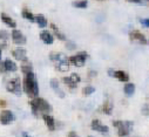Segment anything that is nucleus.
<instances>
[{
  "label": "nucleus",
  "mask_w": 149,
  "mask_h": 137,
  "mask_svg": "<svg viewBox=\"0 0 149 137\" xmlns=\"http://www.w3.org/2000/svg\"><path fill=\"white\" fill-rule=\"evenodd\" d=\"M22 88H24V91H25L31 98L38 97V95H39V84H38V81H36L35 74H34L33 72L25 75L24 83H22Z\"/></svg>",
  "instance_id": "f257e3e1"
},
{
  "label": "nucleus",
  "mask_w": 149,
  "mask_h": 137,
  "mask_svg": "<svg viewBox=\"0 0 149 137\" xmlns=\"http://www.w3.org/2000/svg\"><path fill=\"white\" fill-rule=\"evenodd\" d=\"M31 109L34 116H39V115L49 114L52 111V106L45 98L35 97L31 101Z\"/></svg>",
  "instance_id": "f03ea898"
},
{
  "label": "nucleus",
  "mask_w": 149,
  "mask_h": 137,
  "mask_svg": "<svg viewBox=\"0 0 149 137\" xmlns=\"http://www.w3.org/2000/svg\"><path fill=\"white\" fill-rule=\"evenodd\" d=\"M49 59L55 63V68L59 72H67L69 69V59L62 53H54L49 55Z\"/></svg>",
  "instance_id": "7ed1b4c3"
},
{
  "label": "nucleus",
  "mask_w": 149,
  "mask_h": 137,
  "mask_svg": "<svg viewBox=\"0 0 149 137\" xmlns=\"http://www.w3.org/2000/svg\"><path fill=\"white\" fill-rule=\"evenodd\" d=\"M113 125L116 127L118 134L120 137L128 136L133 129V122H130V121H114Z\"/></svg>",
  "instance_id": "20e7f679"
},
{
  "label": "nucleus",
  "mask_w": 149,
  "mask_h": 137,
  "mask_svg": "<svg viewBox=\"0 0 149 137\" xmlns=\"http://www.w3.org/2000/svg\"><path fill=\"white\" fill-rule=\"evenodd\" d=\"M7 90L17 96H20L22 94V87H21V82H20V79L19 77H14V79H11L8 82H7Z\"/></svg>",
  "instance_id": "39448f33"
},
{
  "label": "nucleus",
  "mask_w": 149,
  "mask_h": 137,
  "mask_svg": "<svg viewBox=\"0 0 149 137\" xmlns=\"http://www.w3.org/2000/svg\"><path fill=\"white\" fill-rule=\"evenodd\" d=\"M18 71V66L14 61L6 59L5 61L0 62V73H14Z\"/></svg>",
  "instance_id": "423d86ee"
},
{
  "label": "nucleus",
  "mask_w": 149,
  "mask_h": 137,
  "mask_svg": "<svg viewBox=\"0 0 149 137\" xmlns=\"http://www.w3.org/2000/svg\"><path fill=\"white\" fill-rule=\"evenodd\" d=\"M86 60H87V54L86 53H79V54H75V55L69 57V63L74 64L75 67H82V66H85Z\"/></svg>",
  "instance_id": "0eeeda50"
},
{
  "label": "nucleus",
  "mask_w": 149,
  "mask_h": 137,
  "mask_svg": "<svg viewBox=\"0 0 149 137\" xmlns=\"http://www.w3.org/2000/svg\"><path fill=\"white\" fill-rule=\"evenodd\" d=\"M14 120H15V116L11 110L5 109L0 113V123L4 124V125L11 124L12 122H14Z\"/></svg>",
  "instance_id": "6e6552de"
},
{
  "label": "nucleus",
  "mask_w": 149,
  "mask_h": 137,
  "mask_svg": "<svg viewBox=\"0 0 149 137\" xmlns=\"http://www.w3.org/2000/svg\"><path fill=\"white\" fill-rule=\"evenodd\" d=\"M129 39H130L132 41H137V42H140V44H142V45H147V44H148L147 38L143 35L142 33H140L139 30H132V32L129 33Z\"/></svg>",
  "instance_id": "1a4fd4ad"
},
{
  "label": "nucleus",
  "mask_w": 149,
  "mask_h": 137,
  "mask_svg": "<svg viewBox=\"0 0 149 137\" xmlns=\"http://www.w3.org/2000/svg\"><path fill=\"white\" fill-rule=\"evenodd\" d=\"M12 39H13V42L15 45H25L26 44V37L24 34L19 30V29H13L12 32Z\"/></svg>",
  "instance_id": "9d476101"
},
{
  "label": "nucleus",
  "mask_w": 149,
  "mask_h": 137,
  "mask_svg": "<svg viewBox=\"0 0 149 137\" xmlns=\"http://www.w3.org/2000/svg\"><path fill=\"white\" fill-rule=\"evenodd\" d=\"M108 75L109 76H113V77H116L119 81L121 82H127L129 80V76L127 73L122 72V71H113V69H109L108 71Z\"/></svg>",
  "instance_id": "9b49d317"
},
{
  "label": "nucleus",
  "mask_w": 149,
  "mask_h": 137,
  "mask_svg": "<svg viewBox=\"0 0 149 137\" xmlns=\"http://www.w3.org/2000/svg\"><path fill=\"white\" fill-rule=\"evenodd\" d=\"M91 125H92V129L93 130H95V131H97L100 134H108L109 132V128L107 125L102 124L99 120H93Z\"/></svg>",
  "instance_id": "f8f14e48"
},
{
  "label": "nucleus",
  "mask_w": 149,
  "mask_h": 137,
  "mask_svg": "<svg viewBox=\"0 0 149 137\" xmlns=\"http://www.w3.org/2000/svg\"><path fill=\"white\" fill-rule=\"evenodd\" d=\"M12 55H13L14 59H17L18 61H22V62H27V61H28L26 51H25L24 48H15V49H13Z\"/></svg>",
  "instance_id": "ddd939ff"
},
{
  "label": "nucleus",
  "mask_w": 149,
  "mask_h": 137,
  "mask_svg": "<svg viewBox=\"0 0 149 137\" xmlns=\"http://www.w3.org/2000/svg\"><path fill=\"white\" fill-rule=\"evenodd\" d=\"M40 39L46 44V45H52L53 41H54V38L53 35L48 32V30H42L40 33Z\"/></svg>",
  "instance_id": "4468645a"
},
{
  "label": "nucleus",
  "mask_w": 149,
  "mask_h": 137,
  "mask_svg": "<svg viewBox=\"0 0 149 137\" xmlns=\"http://www.w3.org/2000/svg\"><path fill=\"white\" fill-rule=\"evenodd\" d=\"M51 87L53 88V90L56 93V95L59 96V97H61V98H63L65 97V93L62 91V89L60 88V84H59V82L56 81V80H51Z\"/></svg>",
  "instance_id": "2eb2a0df"
},
{
  "label": "nucleus",
  "mask_w": 149,
  "mask_h": 137,
  "mask_svg": "<svg viewBox=\"0 0 149 137\" xmlns=\"http://www.w3.org/2000/svg\"><path fill=\"white\" fill-rule=\"evenodd\" d=\"M42 118H44L46 125L48 127V129L53 131V130L55 129V121H54V118H53L49 114H45V115H42Z\"/></svg>",
  "instance_id": "dca6fc26"
},
{
  "label": "nucleus",
  "mask_w": 149,
  "mask_h": 137,
  "mask_svg": "<svg viewBox=\"0 0 149 137\" xmlns=\"http://www.w3.org/2000/svg\"><path fill=\"white\" fill-rule=\"evenodd\" d=\"M1 21H3L4 24H6L8 27L13 28V29H15V27H17L15 21H14L11 17H8L7 14H5V13H1Z\"/></svg>",
  "instance_id": "f3484780"
},
{
  "label": "nucleus",
  "mask_w": 149,
  "mask_h": 137,
  "mask_svg": "<svg viewBox=\"0 0 149 137\" xmlns=\"http://www.w3.org/2000/svg\"><path fill=\"white\" fill-rule=\"evenodd\" d=\"M10 38V34L6 30H0V48L7 47V40Z\"/></svg>",
  "instance_id": "a211bd4d"
},
{
  "label": "nucleus",
  "mask_w": 149,
  "mask_h": 137,
  "mask_svg": "<svg viewBox=\"0 0 149 137\" xmlns=\"http://www.w3.org/2000/svg\"><path fill=\"white\" fill-rule=\"evenodd\" d=\"M123 91L127 96H133L134 93H135V84L134 83H126V86L123 88Z\"/></svg>",
  "instance_id": "6ab92c4d"
},
{
  "label": "nucleus",
  "mask_w": 149,
  "mask_h": 137,
  "mask_svg": "<svg viewBox=\"0 0 149 137\" xmlns=\"http://www.w3.org/2000/svg\"><path fill=\"white\" fill-rule=\"evenodd\" d=\"M72 5L77 8H86L88 6V0H74Z\"/></svg>",
  "instance_id": "aec40b11"
},
{
  "label": "nucleus",
  "mask_w": 149,
  "mask_h": 137,
  "mask_svg": "<svg viewBox=\"0 0 149 137\" xmlns=\"http://www.w3.org/2000/svg\"><path fill=\"white\" fill-rule=\"evenodd\" d=\"M35 22L38 24V26L41 27V28H45L47 26V19L41 14H39L38 17H35Z\"/></svg>",
  "instance_id": "412c9836"
},
{
  "label": "nucleus",
  "mask_w": 149,
  "mask_h": 137,
  "mask_svg": "<svg viewBox=\"0 0 149 137\" xmlns=\"http://www.w3.org/2000/svg\"><path fill=\"white\" fill-rule=\"evenodd\" d=\"M51 27H52V29H53V32H54V34H55V37H56L59 40H62V41H65V40H66V37H65L63 34L60 32V29H59L54 24H52V25H51Z\"/></svg>",
  "instance_id": "4be33fe9"
},
{
  "label": "nucleus",
  "mask_w": 149,
  "mask_h": 137,
  "mask_svg": "<svg viewBox=\"0 0 149 137\" xmlns=\"http://www.w3.org/2000/svg\"><path fill=\"white\" fill-rule=\"evenodd\" d=\"M21 15H22L25 19H27L28 21H31V22H34V21H35V17H34L33 13H32L31 11H28V10H22Z\"/></svg>",
  "instance_id": "5701e85b"
},
{
  "label": "nucleus",
  "mask_w": 149,
  "mask_h": 137,
  "mask_svg": "<svg viewBox=\"0 0 149 137\" xmlns=\"http://www.w3.org/2000/svg\"><path fill=\"white\" fill-rule=\"evenodd\" d=\"M21 71H22V73L26 75V74H29V73L33 72V67H32V64L27 61V62H24V64L21 66Z\"/></svg>",
  "instance_id": "b1692460"
},
{
  "label": "nucleus",
  "mask_w": 149,
  "mask_h": 137,
  "mask_svg": "<svg viewBox=\"0 0 149 137\" xmlns=\"http://www.w3.org/2000/svg\"><path fill=\"white\" fill-rule=\"evenodd\" d=\"M62 80H63V83H65V84H67V86H68L70 89L77 88V86H78V83H77V82H74V81H73L70 77H63Z\"/></svg>",
  "instance_id": "393cba45"
},
{
  "label": "nucleus",
  "mask_w": 149,
  "mask_h": 137,
  "mask_svg": "<svg viewBox=\"0 0 149 137\" xmlns=\"http://www.w3.org/2000/svg\"><path fill=\"white\" fill-rule=\"evenodd\" d=\"M111 110H113V104H111L109 101H108V102H106V103L103 104V107H102V111H103V113H106V114H110V113H111Z\"/></svg>",
  "instance_id": "a878e982"
},
{
  "label": "nucleus",
  "mask_w": 149,
  "mask_h": 137,
  "mask_svg": "<svg viewBox=\"0 0 149 137\" xmlns=\"http://www.w3.org/2000/svg\"><path fill=\"white\" fill-rule=\"evenodd\" d=\"M94 91H95V88H94V87H92V86L85 87V88H84V90H82L84 95H86V96H88V95H92Z\"/></svg>",
  "instance_id": "bb28decb"
},
{
  "label": "nucleus",
  "mask_w": 149,
  "mask_h": 137,
  "mask_svg": "<svg viewBox=\"0 0 149 137\" xmlns=\"http://www.w3.org/2000/svg\"><path fill=\"white\" fill-rule=\"evenodd\" d=\"M141 113L144 116H149V103H144L143 107L141 108Z\"/></svg>",
  "instance_id": "cd10ccee"
},
{
  "label": "nucleus",
  "mask_w": 149,
  "mask_h": 137,
  "mask_svg": "<svg viewBox=\"0 0 149 137\" xmlns=\"http://www.w3.org/2000/svg\"><path fill=\"white\" fill-rule=\"evenodd\" d=\"M74 82H77V83H79L80 81H81V77H80V75L79 74H77V73H73L70 76H69Z\"/></svg>",
  "instance_id": "c85d7f7f"
},
{
  "label": "nucleus",
  "mask_w": 149,
  "mask_h": 137,
  "mask_svg": "<svg viewBox=\"0 0 149 137\" xmlns=\"http://www.w3.org/2000/svg\"><path fill=\"white\" fill-rule=\"evenodd\" d=\"M128 3H134V4H141V5H144L147 3H149V0H127Z\"/></svg>",
  "instance_id": "c756f323"
},
{
  "label": "nucleus",
  "mask_w": 149,
  "mask_h": 137,
  "mask_svg": "<svg viewBox=\"0 0 149 137\" xmlns=\"http://www.w3.org/2000/svg\"><path fill=\"white\" fill-rule=\"evenodd\" d=\"M75 44L74 42H72V41H68V42H66V48L67 49H69V51H73V49H75Z\"/></svg>",
  "instance_id": "7c9ffc66"
},
{
  "label": "nucleus",
  "mask_w": 149,
  "mask_h": 137,
  "mask_svg": "<svg viewBox=\"0 0 149 137\" xmlns=\"http://www.w3.org/2000/svg\"><path fill=\"white\" fill-rule=\"evenodd\" d=\"M140 24H141L143 27L149 28V19H148V18H147V19H140Z\"/></svg>",
  "instance_id": "2f4dec72"
},
{
  "label": "nucleus",
  "mask_w": 149,
  "mask_h": 137,
  "mask_svg": "<svg viewBox=\"0 0 149 137\" xmlns=\"http://www.w3.org/2000/svg\"><path fill=\"white\" fill-rule=\"evenodd\" d=\"M22 137H33V136H31L28 132H26V131H24L22 132Z\"/></svg>",
  "instance_id": "473e14b6"
},
{
  "label": "nucleus",
  "mask_w": 149,
  "mask_h": 137,
  "mask_svg": "<svg viewBox=\"0 0 149 137\" xmlns=\"http://www.w3.org/2000/svg\"><path fill=\"white\" fill-rule=\"evenodd\" d=\"M69 137H78V135H77L75 132H73V131H72V132L69 134Z\"/></svg>",
  "instance_id": "72a5a7b5"
},
{
  "label": "nucleus",
  "mask_w": 149,
  "mask_h": 137,
  "mask_svg": "<svg viewBox=\"0 0 149 137\" xmlns=\"http://www.w3.org/2000/svg\"><path fill=\"white\" fill-rule=\"evenodd\" d=\"M1 57H3V52H1V48H0V62H1Z\"/></svg>",
  "instance_id": "f704fd0d"
},
{
  "label": "nucleus",
  "mask_w": 149,
  "mask_h": 137,
  "mask_svg": "<svg viewBox=\"0 0 149 137\" xmlns=\"http://www.w3.org/2000/svg\"><path fill=\"white\" fill-rule=\"evenodd\" d=\"M88 137H94V136H88Z\"/></svg>",
  "instance_id": "c9c22d12"
}]
</instances>
